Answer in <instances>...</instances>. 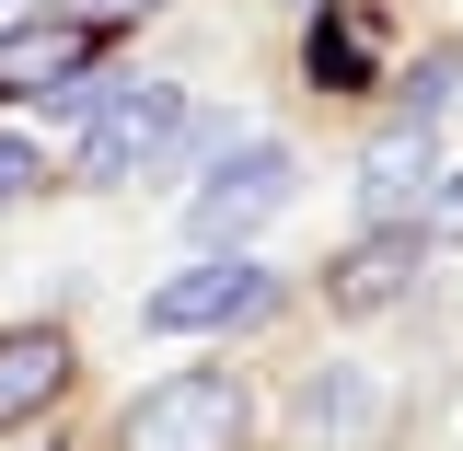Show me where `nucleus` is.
I'll return each instance as SVG.
<instances>
[{"label":"nucleus","mask_w":463,"mask_h":451,"mask_svg":"<svg viewBox=\"0 0 463 451\" xmlns=\"http://www.w3.org/2000/svg\"><path fill=\"white\" fill-rule=\"evenodd\" d=\"M243 440H255V394L221 359H185L163 382H139L116 417V451H243Z\"/></svg>","instance_id":"1"},{"label":"nucleus","mask_w":463,"mask_h":451,"mask_svg":"<svg viewBox=\"0 0 463 451\" xmlns=\"http://www.w3.org/2000/svg\"><path fill=\"white\" fill-rule=\"evenodd\" d=\"M185 81H105L93 93V127H81V185H139V174H163L185 151Z\"/></svg>","instance_id":"2"},{"label":"nucleus","mask_w":463,"mask_h":451,"mask_svg":"<svg viewBox=\"0 0 463 451\" xmlns=\"http://www.w3.org/2000/svg\"><path fill=\"white\" fill-rule=\"evenodd\" d=\"M267 301H279V278H267L243 243H209L197 267H174V278L139 301V324H151V336H232V324H255Z\"/></svg>","instance_id":"3"},{"label":"nucleus","mask_w":463,"mask_h":451,"mask_svg":"<svg viewBox=\"0 0 463 451\" xmlns=\"http://www.w3.org/2000/svg\"><path fill=\"white\" fill-rule=\"evenodd\" d=\"M289 197H301L289 139H232L221 163H209V185L185 197V231H197V243H255V231L279 221Z\"/></svg>","instance_id":"4"},{"label":"nucleus","mask_w":463,"mask_h":451,"mask_svg":"<svg viewBox=\"0 0 463 451\" xmlns=\"http://www.w3.org/2000/svg\"><path fill=\"white\" fill-rule=\"evenodd\" d=\"M417 267H429V221H371L325 267V313H394L405 289H417Z\"/></svg>","instance_id":"5"},{"label":"nucleus","mask_w":463,"mask_h":451,"mask_svg":"<svg viewBox=\"0 0 463 451\" xmlns=\"http://www.w3.org/2000/svg\"><path fill=\"white\" fill-rule=\"evenodd\" d=\"M429 185H440V139H429V116H394L359 151V221H417Z\"/></svg>","instance_id":"6"},{"label":"nucleus","mask_w":463,"mask_h":451,"mask_svg":"<svg viewBox=\"0 0 463 451\" xmlns=\"http://www.w3.org/2000/svg\"><path fill=\"white\" fill-rule=\"evenodd\" d=\"M58 394H70V336L58 324H0V428L47 417Z\"/></svg>","instance_id":"7"},{"label":"nucleus","mask_w":463,"mask_h":451,"mask_svg":"<svg viewBox=\"0 0 463 451\" xmlns=\"http://www.w3.org/2000/svg\"><path fill=\"white\" fill-rule=\"evenodd\" d=\"M93 70V23H12L0 35V93H70Z\"/></svg>","instance_id":"8"},{"label":"nucleus","mask_w":463,"mask_h":451,"mask_svg":"<svg viewBox=\"0 0 463 451\" xmlns=\"http://www.w3.org/2000/svg\"><path fill=\"white\" fill-rule=\"evenodd\" d=\"M359 417H371V394H359V371H313L301 382V440H359Z\"/></svg>","instance_id":"9"},{"label":"nucleus","mask_w":463,"mask_h":451,"mask_svg":"<svg viewBox=\"0 0 463 451\" xmlns=\"http://www.w3.org/2000/svg\"><path fill=\"white\" fill-rule=\"evenodd\" d=\"M313 81H325V93H371V23H359V12L313 23Z\"/></svg>","instance_id":"10"},{"label":"nucleus","mask_w":463,"mask_h":451,"mask_svg":"<svg viewBox=\"0 0 463 451\" xmlns=\"http://www.w3.org/2000/svg\"><path fill=\"white\" fill-rule=\"evenodd\" d=\"M35 174H47V151H35V139H12V127H0V209H12V197H35Z\"/></svg>","instance_id":"11"},{"label":"nucleus","mask_w":463,"mask_h":451,"mask_svg":"<svg viewBox=\"0 0 463 451\" xmlns=\"http://www.w3.org/2000/svg\"><path fill=\"white\" fill-rule=\"evenodd\" d=\"M429 231H463V163H440V185H429V209H417Z\"/></svg>","instance_id":"12"},{"label":"nucleus","mask_w":463,"mask_h":451,"mask_svg":"<svg viewBox=\"0 0 463 451\" xmlns=\"http://www.w3.org/2000/svg\"><path fill=\"white\" fill-rule=\"evenodd\" d=\"M128 12H151V0H93V23H128Z\"/></svg>","instance_id":"13"}]
</instances>
